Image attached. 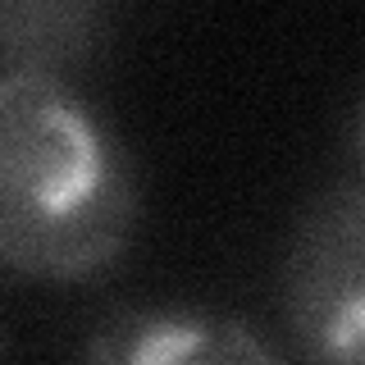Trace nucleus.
<instances>
[{
    "mask_svg": "<svg viewBox=\"0 0 365 365\" xmlns=\"http://www.w3.org/2000/svg\"><path fill=\"white\" fill-rule=\"evenodd\" d=\"M83 356L119 365H274L283 351L233 315L151 306V311H114L110 319H101Z\"/></svg>",
    "mask_w": 365,
    "mask_h": 365,
    "instance_id": "3",
    "label": "nucleus"
},
{
    "mask_svg": "<svg viewBox=\"0 0 365 365\" xmlns=\"http://www.w3.org/2000/svg\"><path fill=\"white\" fill-rule=\"evenodd\" d=\"M351 155H356L361 178H365V96H361V106H356V119H351Z\"/></svg>",
    "mask_w": 365,
    "mask_h": 365,
    "instance_id": "5",
    "label": "nucleus"
},
{
    "mask_svg": "<svg viewBox=\"0 0 365 365\" xmlns=\"http://www.w3.org/2000/svg\"><path fill=\"white\" fill-rule=\"evenodd\" d=\"M91 32L87 0H0V60L5 68H46L68 60Z\"/></svg>",
    "mask_w": 365,
    "mask_h": 365,
    "instance_id": "4",
    "label": "nucleus"
},
{
    "mask_svg": "<svg viewBox=\"0 0 365 365\" xmlns=\"http://www.w3.org/2000/svg\"><path fill=\"white\" fill-rule=\"evenodd\" d=\"M279 324L302 361H365V178L324 187L279 256Z\"/></svg>",
    "mask_w": 365,
    "mask_h": 365,
    "instance_id": "2",
    "label": "nucleus"
},
{
    "mask_svg": "<svg viewBox=\"0 0 365 365\" xmlns=\"http://www.w3.org/2000/svg\"><path fill=\"white\" fill-rule=\"evenodd\" d=\"M9 351V334H5V319H0V356Z\"/></svg>",
    "mask_w": 365,
    "mask_h": 365,
    "instance_id": "6",
    "label": "nucleus"
},
{
    "mask_svg": "<svg viewBox=\"0 0 365 365\" xmlns=\"http://www.w3.org/2000/svg\"><path fill=\"white\" fill-rule=\"evenodd\" d=\"M142 192L119 133L46 68H0V265L91 283L128 256Z\"/></svg>",
    "mask_w": 365,
    "mask_h": 365,
    "instance_id": "1",
    "label": "nucleus"
}]
</instances>
